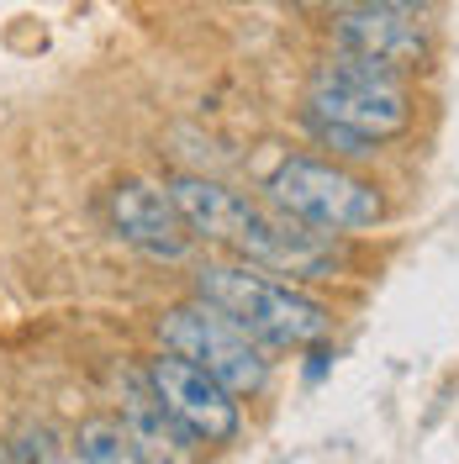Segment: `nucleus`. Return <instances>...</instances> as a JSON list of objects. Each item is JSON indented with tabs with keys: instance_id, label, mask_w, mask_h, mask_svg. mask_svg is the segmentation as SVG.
I'll return each mask as SVG.
<instances>
[{
	"instance_id": "nucleus-1",
	"label": "nucleus",
	"mask_w": 459,
	"mask_h": 464,
	"mask_svg": "<svg viewBox=\"0 0 459 464\" xmlns=\"http://www.w3.org/2000/svg\"><path fill=\"white\" fill-rule=\"evenodd\" d=\"M180 217L190 222L196 237L206 243H222L232 248L238 259L259 264V269H275V275H290V280H322L338 269V254L333 243L322 237V227L290 217L286 206H259V201H243L211 179H174L170 185Z\"/></svg>"
},
{
	"instance_id": "nucleus-2",
	"label": "nucleus",
	"mask_w": 459,
	"mask_h": 464,
	"mask_svg": "<svg viewBox=\"0 0 459 464\" xmlns=\"http://www.w3.org/2000/svg\"><path fill=\"white\" fill-rule=\"evenodd\" d=\"M307 121L322 143L344 159H365L375 143L406 132L412 95L396 69H380L370 58L338 53L327 58L307 85Z\"/></svg>"
},
{
	"instance_id": "nucleus-3",
	"label": "nucleus",
	"mask_w": 459,
	"mask_h": 464,
	"mask_svg": "<svg viewBox=\"0 0 459 464\" xmlns=\"http://www.w3.org/2000/svg\"><path fill=\"white\" fill-rule=\"evenodd\" d=\"M196 295L206 306L228 312L243 333H254L264 348H312L333 333V317L312 295L290 290L286 280L264 275L259 264H201L196 269Z\"/></svg>"
},
{
	"instance_id": "nucleus-4",
	"label": "nucleus",
	"mask_w": 459,
	"mask_h": 464,
	"mask_svg": "<svg viewBox=\"0 0 459 464\" xmlns=\"http://www.w3.org/2000/svg\"><path fill=\"white\" fill-rule=\"evenodd\" d=\"M159 343L170 353H185L190 364H201L206 375H217L232 396H254L269 380V359H264L259 338L243 333L228 312L206 306L201 295L190 306H170L159 317Z\"/></svg>"
},
{
	"instance_id": "nucleus-5",
	"label": "nucleus",
	"mask_w": 459,
	"mask_h": 464,
	"mask_svg": "<svg viewBox=\"0 0 459 464\" xmlns=\"http://www.w3.org/2000/svg\"><path fill=\"white\" fill-rule=\"evenodd\" d=\"M269 196L290 217H301L322 232H359L386 217V196L370 179L338 169V164H322V159H286L269 174Z\"/></svg>"
},
{
	"instance_id": "nucleus-6",
	"label": "nucleus",
	"mask_w": 459,
	"mask_h": 464,
	"mask_svg": "<svg viewBox=\"0 0 459 464\" xmlns=\"http://www.w3.org/2000/svg\"><path fill=\"white\" fill-rule=\"evenodd\" d=\"M333 48L354 58H370L380 69H428L433 58V32L428 11H402V5H348L333 22Z\"/></svg>"
},
{
	"instance_id": "nucleus-7",
	"label": "nucleus",
	"mask_w": 459,
	"mask_h": 464,
	"mask_svg": "<svg viewBox=\"0 0 459 464\" xmlns=\"http://www.w3.org/2000/svg\"><path fill=\"white\" fill-rule=\"evenodd\" d=\"M143 375H148V385L159 391V401L170 406L201 443H232V438H238V428H243L238 396H232L217 375H206L201 364H190L185 353H170V348H164Z\"/></svg>"
},
{
	"instance_id": "nucleus-8",
	"label": "nucleus",
	"mask_w": 459,
	"mask_h": 464,
	"mask_svg": "<svg viewBox=\"0 0 459 464\" xmlns=\"http://www.w3.org/2000/svg\"><path fill=\"white\" fill-rule=\"evenodd\" d=\"M112 222L132 248H143L148 259H185V248L196 237L170 190L143 185V179H127V185L112 190Z\"/></svg>"
},
{
	"instance_id": "nucleus-9",
	"label": "nucleus",
	"mask_w": 459,
	"mask_h": 464,
	"mask_svg": "<svg viewBox=\"0 0 459 464\" xmlns=\"http://www.w3.org/2000/svg\"><path fill=\"white\" fill-rule=\"evenodd\" d=\"M122 417H127V428L138 438L143 459H190V449L201 443L170 406L159 401V391L148 385V375L122 380Z\"/></svg>"
},
{
	"instance_id": "nucleus-10",
	"label": "nucleus",
	"mask_w": 459,
	"mask_h": 464,
	"mask_svg": "<svg viewBox=\"0 0 459 464\" xmlns=\"http://www.w3.org/2000/svg\"><path fill=\"white\" fill-rule=\"evenodd\" d=\"M74 454H80L85 464H132V459H143V449H138V438H132V428H127V417H90V422H80Z\"/></svg>"
},
{
	"instance_id": "nucleus-11",
	"label": "nucleus",
	"mask_w": 459,
	"mask_h": 464,
	"mask_svg": "<svg viewBox=\"0 0 459 464\" xmlns=\"http://www.w3.org/2000/svg\"><path fill=\"white\" fill-rule=\"evenodd\" d=\"M5 459H63V449H58V433L54 428H22V433L11 438V449H5Z\"/></svg>"
},
{
	"instance_id": "nucleus-12",
	"label": "nucleus",
	"mask_w": 459,
	"mask_h": 464,
	"mask_svg": "<svg viewBox=\"0 0 459 464\" xmlns=\"http://www.w3.org/2000/svg\"><path fill=\"white\" fill-rule=\"evenodd\" d=\"M348 5H402V11H428L433 0H348Z\"/></svg>"
}]
</instances>
